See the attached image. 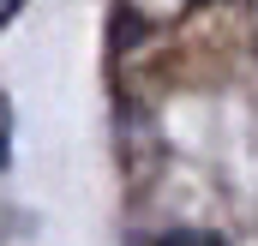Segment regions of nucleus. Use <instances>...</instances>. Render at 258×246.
<instances>
[{
	"instance_id": "f257e3e1",
	"label": "nucleus",
	"mask_w": 258,
	"mask_h": 246,
	"mask_svg": "<svg viewBox=\"0 0 258 246\" xmlns=\"http://www.w3.org/2000/svg\"><path fill=\"white\" fill-rule=\"evenodd\" d=\"M156 246H228V240H216V234H162Z\"/></svg>"
},
{
	"instance_id": "f03ea898",
	"label": "nucleus",
	"mask_w": 258,
	"mask_h": 246,
	"mask_svg": "<svg viewBox=\"0 0 258 246\" xmlns=\"http://www.w3.org/2000/svg\"><path fill=\"white\" fill-rule=\"evenodd\" d=\"M6 132H12V114H0V144H6ZM0 162H6V150H0Z\"/></svg>"
}]
</instances>
